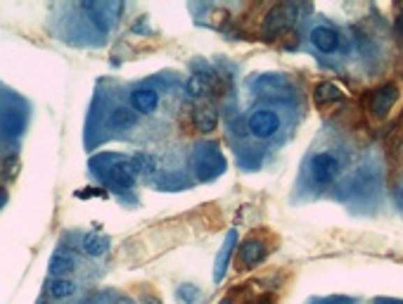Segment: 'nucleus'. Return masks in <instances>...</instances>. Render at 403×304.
Returning a JSON list of instances; mask_svg holds the SVG:
<instances>
[{"mask_svg": "<svg viewBox=\"0 0 403 304\" xmlns=\"http://www.w3.org/2000/svg\"><path fill=\"white\" fill-rule=\"evenodd\" d=\"M247 129L254 138H270L280 129V117L270 110H254L247 119Z\"/></svg>", "mask_w": 403, "mask_h": 304, "instance_id": "obj_1", "label": "nucleus"}, {"mask_svg": "<svg viewBox=\"0 0 403 304\" xmlns=\"http://www.w3.org/2000/svg\"><path fill=\"white\" fill-rule=\"evenodd\" d=\"M396 100H399V88H396L394 83H384V86L375 88L372 93H368V100H365V105H368L370 115L384 117L394 107Z\"/></svg>", "mask_w": 403, "mask_h": 304, "instance_id": "obj_2", "label": "nucleus"}, {"mask_svg": "<svg viewBox=\"0 0 403 304\" xmlns=\"http://www.w3.org/2000/svg\"><path fill=\"white\" fill-rule=\"evenodd\" d=\"M268 249L270 247L266 245V240H263L261 236H249L237 249V264L242 266V269H251L258 261L266 259Z\"/></svg>", "mask_w": 403, "mask_h": 304, "instance_id": "obj_3", "label": "nucleus"}, {"mask_svg": "<svg viewBox=\"0 0 403 304\" xmlns=\"http://www.w3.org/2000/svg\"><path fill=\"white\" fill-rule=\"evenodd\" d=\"M337 169H339V162H337V157L330 152H321L311 159V178H314L318 186H328L335 178Z\"/></svg>", "mask_w": 403, "mask_h": 304, "instance_id": "obj_4", "label": "nucleus"}, {"mask_svg": "<svg viewBox=\"0 0 403 304\" xmlns=\"http://www.w3.org/2000/svg\"><path fill=\"white\" fill-rule=\"evenodd\" d=\"M292 20H294V8H292V5H278V8H273L268 12L263 29H266L268 36H278V34L285 31L287 27H290Z\"/></svg>", "mask_w": 403, "mask_h": 304, "instance_id": "obj_5", "label": "nucleus"}, {"mask_svg": "<svg viewBox=\"0 0 403 304\" xmlns=\"http://www.w3.org/2000/svg\"><path fill=\"white\" fill-rule=\"evenodd\" d=\"M159 105V95L152 88H138V91L131 93V107L140 115H152Z\"/></svg>", "mask_w": 403, "mask_h": 304, "instance_id": "obj_6", "label": "nucleus"}, {"mask_svg": "<svg viewBox=\"0 0 403 304\" xmlns=\"http://www.w3.org/2000/svg\"><path fill=\"white\" fill-rule=\"evenodd\" d=\"M311 43L321 52H335L339 48V34L330 27H318L311 31Z\"/></svg>", "mask_w": 403, "mask_h": 304, "instance_id": "obj_7", "label": "nucleus"}, {"mask_svg": "<svg viewBox=\"0 0 403 304\" xmlns=\"http://www.w3.org/2000/svg\"><path fill=\"white\" fill-rule=\"evenodd\" d=\"M342 100H344V93H342V88H339V86H335V83L323 81V83H318V86H316V91H314V103H316L318 107L337 105V103H342Z\"/></svg>", "mask_w": 403, "mask_h": 304, "instance_id": "obj_8", "label": "nucleus"}, {"mask_svg": "<svg viewBox=\"0 0 403 304\" xmlns=\"http://www.w3.org/2000/svg\"><path fill=\"white\" fill-rule=\"evenodd\" d=\"M135 174L138 171L131 162H119L110 169V181L119 188H131L135 181Z\"/></svg>", "mask_w": 403, "mask_h": 304, "instance_id": "obj_9", "label": "nucleus"}, {"mask_svg": "<svg viewBox=\"0 0 403 304\" xmlns=\"http://www.w3.org/2000/svg\"><path fill=\"white\" fill-rule=\"evenodd\" d=\"M192 126H195L200 133H212L219 126V115H216L214 107H204V110H197L192 115Z\"/></svg>", "mask_w": 403, "mask_h": 304, "instance_id": "obj_10", "label": "nucleus"}, {"mask_svg": "<svg viewBox=\"0 0 403 304\" xmlns=\"http://www.w3.org/2000/svg\"><path fill=\"white\" fill-rule=\"evenodd\" d=\"M135 119H138V115H135L133 107H117V110L110 115V119H107V124H110V129L124 131V129L133 126Z\"/></svg>", "mask_w": 403, "mask_h": 304, "instance_id": "obj_11", "label": "nucleus"}, {"mask_svg": "<svg viewBox=\"0 0 403 304\" xmlns=\"http://www.w3.org/2000/svg\"><path fill=\"white\" fill-rule=\"evenodd\" d=\"M81 249L86 254H90V257H100V254H105L107 249H110V238H105L100 233H88V236H83Z\"/></svg>", "mask_w": 403, "mask_h": 304, "instance_id": "obj_12", "label": "nucleus"}, {"mask_svg": "<svg viewBox=\"0 0 403 304\" xmlns=\"http://www.w3.org/2000/svg\"><path fill=\"white\" fill-rule=\"evenodd\" d=\"M50 273L55 278H62L64 273H69L71 269H74V259H71V254H67V252H55L50 257Z\"/></svg>", "mask_w": 403, "mask_h": 304, "instance_id": "obj_13", "label": "nucleus"}, {"mask_svg": "<svg viewBox=\"0 0 403 304\" xmlns=\"http://www.w3.org/2000/svg\"><path fill=\"white\" fill-rule=\"evenodd\" d=\"M47 290H50V295L55 297V300H64V297L74 295L76 288L67 278H55V281H50V285H47Z\"/></svg>", "mask_w": 403, "mask_h": 304, "instance_id": "obj_14", "label": "nucleus"}, {"mask_svg": "<svg viewBox=\"0 0 403 304\" xmlns=\"http://www.w3.org/2000/svg\"><path fill=\"white\" fill-rule=\"evenodd\" d=\"M131 164L135 166L138 174H152L154 166H157V164H154V157H152V154H147V152H138V154H133Z\"/></svg>", "mask_w": 403, "mask_h": 304, "instance_id": "obj_15", "label": "nucleus"}, {"mask_svg": "<svg viewBox=\"0 0 403 304\" xmlns=\"http://www.w3.org/2000/svg\"><path fill=\"white\" fill-rule=\"evenodd\" d=\"M188 93L192 95V98H202V95L209 93V83L202 79V76H192V79L188 81Z\"/></svg>", "mask_w": 403, "mask_h": 304, "instance_id": "obj_16", "label": "nucleus"}, {"mask_svg": "<svg viewBox=\"0 0 403 304\" xmlns=\"http://www.w3.org/2000/svg\"><path fill=\"white\" fill-rule=\"evenodd\" d=\"M396 27H399V31L403 34V12L399 15V20H396Z\"/></svg>", "mask_w": 403, "mask_h": 304, "instance_id": "obj_17", "label": "nucleus"}, {"mask_svg": "<svg viewBox=\"0 0 403 304\" xmlns=\"http://www.w3.org/2000/svg\"><path fill=\"white\" fill-rule=\"evenodd\" d=\"M380 304H403V302H389V300H384V302H380Z\"/></svg>", "mask_w": 403, "mask_h": 304, "instance_id": "obj_18", "label": "nucleus"}]
</instances>
